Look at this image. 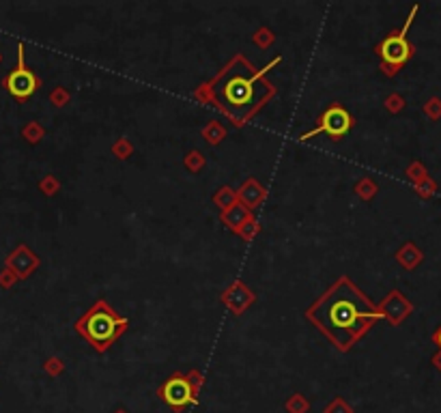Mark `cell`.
Segmentation results:
<instances>
[{
    "mask_svg": "<svg viewBox=\"0 0 441 413\" xmlns=\"http://www.w3.org/2000/svg\"><path fill=\"white\" fill-rule=\"evenodd\" d=\"M353 192H355L357 198H362L364 202H370L374 196L379 194V185H377V181L370 179V177H362L359 181H355Z\"/></svg>",
    "mask_w": 441,
    "mask_h": 413,
    "instance_id": "2e32d148",
    "label": "cell"
},
{
    "mask_svg": "<svg viewBox=\"0 0 441 413\" xmlns=\"http://www.w3.org/2000/svg\"><path fill=\"white\" fill-rule=\"evenodd\" d=\"M280 62L282 56H275L265 67H256L246 54L237 52L211 80L196 86L192 95L196 102L216 108L233 127L243 130L278 95L267 73Z\"/></svg>",
    "mask_w": 441,
    "mask_h": 413,
    "instance_id": "6da1fadb",
    "label": "cell"
},
{
    "mask_svg": "<svg viewBox=\"0 0 441 413\" xmlns=\"http://www.w3.org/2000/svg\"><path fill=\"white\" fill-rule=\"evenodd\" d=\"M286 413H308L310 411V401L306 399L304 394L295 392L293 396H289V401L284 403Z\"/></svg>",
    "mask_w": 441,
    "mask_h": 413,
    "instance_id": "603a6c76",
    "label": "cell"
},
{
    "mask_svg": "<svg viewBox=\"0 0 441 413\" xmlns=\"http://www.w3.org/2000/svg\"><path fill=\"white\" fill-rule=\"evenodd\" d=\"M396 263L407 269V272H414V269H418L424 261V252L414 244V241H405L398 250H396Z\"/></svg>",
    "mask_w": 441,
    "mask_h": 413,
    "instance_id": "4fadbf2b",
    "label": "cell"
},
{
    "mask_svg": "<svg viewBox=\"0 0 441 413\" xmlns=\"http://www.w3.org/2000/svg\"><path fill=\"white\" fill-rule=\"evenodd\" d=\"M250 39L256 47H260V50H267V47H271L275 43V33L269 26H258Z\"/></svg>",
    "mask_w": 441,
    "mask_h": 413,
    "instance_id": "d6986e66",
    "label": "cell"
},
{
    "mask_svg": "<svg viewBox=\"0 0 441 413\" xmlns=\"http://www.w3.org/2000/svg\"><path fill=\"white\" fill-rule=\"evenodd\" d=\"M383 106H385V110L389 115H400L405 110V106H407V102H405V97L400 93H389L385 97V102H383Z\"/></svg>",
    "mask_w": 441,
    "mask_h": 413,
    "instance_id": "484cf974",
    "label": "cell"
},
{
    "mask_svg": "<svg viewBox=\"0 0 441 413\" xmlns=\"http://www.w3.org/2000/svg\"><path fill=\"white\" fill-rule=\"evenodd\" d=\"M353 125H355V119H353V115L349 113L345 106H342V104H330L321 113V117L317 119V125L313 127V130L299 134V140L308 142V140H313V138L325 134V136H330L334 142H338L353 130Z\"/></svg>",
    "mask_w": 441,
    "mask_h": 413,
    "instance_id": "5b68a950",
    "label": "cell"
},
{
    "mask_svg": "<svg viewBox=\"0 0 441 413\" xmlns=\"http://www.w3.org/2000/svg\"><path fill=\"white\" fill-rule=\"evenodd\" d=\"M39 189H41L43 196L52 198L60 192V179L56 177V174H45V177L39 181Z\"/></svg>",
    "mask_w": 441,
    "mask_h": 413,
    "instance_id": "cb8c5ba5",
    "label": "cell"
},
{
    "mask_svg": "<svg viewBox=\"0 0 441 413\" xmlns=\"http://www.w3.org/2000/svg\"><path fill=\"white\" fill-rule=\"evenodd\" d=\"M188 379H190V386H192L194 394L201 396V392H203V388H205V375H203L201 370L194 368V370L188 373Z\"/></svg>",
    "mask_w": 441,
    "mask_h": 413,
    "instance_id": "4dcf8cb0",
    "label": "cell"
},
{
    "mask_svg": "<svg viewBox=\"0 0 441 413\" xmlns=\"http://www.w3.org/2000/svg\"><path fill=\"white\" fill-rule=\"evenodd\" d=\"M43 370L50 375V377H60L63 373H65V359L63 357H58V355H52V357H47L45 362H43Z\"/></svg>",
    "mask_w": 441,
    "mask_h": 413,
    "instance_id": "83f0119b",
    "label": "cell"
},
{
    "mask_svg": "<svg viewBox=\"0 0 441 413\" xmlns=\"http://www.w3.org/2000/svg\"><path fill=\"white\" fill-rule=\"evenodd\" d=\"M377 308L381 312V319H385L392 327H398L405 319H409V314L414 312V304L398 289H392L379 301Z\"/></svg>",
    "mask_w": 441,
    "mask_h": 413,
    "instance_id": "9c48e42d",
    "label": "cell"
},
{
    "mask_svg": "<svg viewBox=\"0 0 441 413\" xmlns=\"http://www.w3.org/2000/svg\"><path fill=\"white\" fill-rule=\"evenodd\" d=\"M0 62H3V54H0Z\"/></svg>",
    "mask_w": 441,
    "mask_h": 413,
    "instance_id": "d590c367",
    "label": "cell"
},
{
    "mask_svg": "<svg viewBox=\"0 0 441 413\" xmlns=\"http://www.w3.org/2000/svg\"><path fill=\"white\" fill-rule=\"evenodd\" d=\"M405 177L409 179L414 185H418V183H422L424 179H429L431 174H429V170H427V166H424L422 162H411L409 166L405 168Z\"/></svg>",
    "mask_w": 441,
    "mask_h": 413,
    "instance_id": "7402d4cb",
    "label": "cell"
},
{
    "mask_svg": "<svg viewBox=\"0 0 441 413\" xmlns=\"http://www.w3.org/2000/svg\"><path fill=\"white\" fill-rule=\"evenodd\" d=\"M304 316L340 353H349L381 321L377 304L349 276L332 282L306 308Z\"/></svg>",
    "mask_w": 441,
    "mask_h": 413,
    "instance_id": "7a4b0ae2",
    "label": "cell"
},
{
    "mask_svg": "<svg viewBox=\"0 0 441 413\" xmlns=\"http://www.w3.org/2000/svg\"><path fill=\"white\" fill-rule=\"evenodd\" d=\"M114 413H127V409H123V407H119V409H117V411H114Z\"/></svg>",
    "mask_w": 441,
    "mask_h": 413,
    "instance_id": "e575fe53",
    "label": "cell"
},
{
    "mask_svg": "<svg viewBox=\"0 0 441 413\" xmlns=\"http://www.w3.org/2000/svg\"><path fill=\"white\" fill-rule=\"evenodd\" d=\"M431 338H433V342H435V344H437V346L441 349V325H439V327H437V329L433 331V336H431Z\"/></svg>",
    "mask_w": 441,
    "mask_h": 413,
    "instance_id": "836d02e7",
    "label": "cell"
},
{
    "mask_svg": "<svg viewBox=\"0 0 441 413\" xmlns=\"http://www.w3.org/2000/svg\"><path fill=\"white\" fill-rule=\"evenodd\" d=\"M24 50H26V45H24V43H18V65H15V67L3 78L5 91L11 95L13 99H18V102L30 99L32 95H35V93L41 88V78L26 65Z\"/></svg>",
    "mask_w": 441,
    "mask_h": 413,
    "instance_id": "8992f818",
    "label": "cell"
},
{
    "mask_svg": "<svg viewBox=\"0 0 441 413\" xmlns=\"http://www.w3.org/2000/svg\"><path fill=\"white\" fill-rule=\"evenodd\" d=\"M157 399L164 403L168 409H172L174 413H183L188 407L199 405V396L194 394L190 379L185 373H172L164 384L157 388Z\"/></svg>",
    "mask_w": 441,
    "mask_h": 413,
    "instance_id": "52a82bcc",
    "label": "cell"
},
{
    "mask_svg": "<svg viewBox=\"0 0 441 413\" xmlns=\"http://www.w3.org/2000/svg\"><path fill=\"white\" fill-rule=\"evenodd\" d=\"M422 113L427 115V119H431V121H439L441 119V99L431 97L427 104L422 106Z\"/></svg>",
    "mask_w": 441,
    "mask_h": 413,
    "instance_id": "f546056e",
    "label": "cell"
},
{
    "mask_svg": "<svg viewBox=\"0 0 441 413\" xmlns=\"http://www.w3.org/2000/svg\"><path fill=\"white\" fill-rule=\"evenodd\" d=\"M211 202H214L218 209H220V213L222 211H226V209H231L233 204H237L239 202V198H237V189L235 187H231V185H220L216 192H214V196H211Z\"/></svg>",
    "mask_w": 441,
    "mask_h": 413,
    "instance_id": "5bb4252c",
    "label": "cell"
},
{
    "mask_svg": "<svg viewBox=\"0 0 441 413\" xmlns=\"http://www.w3.org/2000/svg\"><path fill=\"white\" fill-rule=\"evenodd\" d=\"M22 138L28 142V145H39V142L45 138V127L39 121H30L22 127Z\"/></svg>",
    "mask_w": 441,
    "mask_h": 413,
    "instance_id": "ac0fdd59",
    "label": "cell"
},
{
    "mask_svg": "<svg viewBox=\"0 0 441 413\" xmlns=\"http://www.w3.org/2000/svg\"><path fill=\"white\" fill-rule=\"evenodd\" d=\"M134 145H132V140L129 138H117V142H114V145L110 147V153L117 157V160H121V162H125V160H129V157L134 155Z\"/></svg>",
    "mask_w": 441,
    "mask_h": 413,
    "instance_id": "ffe728a7",
    "label": "cell"
},
{
    "mask_svg": "<svg viewBox=\"0 0 441 413\" xmlns=\"http://www.w3.org/2000/svg\"><path fill=\"white\" fill-rule=\"evenodd\" d=\"M183 166L188 172L192 174H199L205 166H207V160H205V153L199 151V149H190L183 157Z\"/></svg>",
    "mask_w": 441,
    "mask_h": 413,
    "instance_id": "e0dca14e",
    "label": "cell"
},
{
    "mask_svg": "<svg viewBox=\"0 0 441 413\" xmlns=\"http://www.w3.org/2000/svg\"><path fill=\"white\" fill-rule=\"evenodd\" d=\"M15 282H18V278H15V274L11 272V269H7V267H5V272L0 274V287L11 289Z\"/></svg>",
    "mask_w": 441,
    "mask_h": 413,
    "instance_id": "1f68e13d",
    "label": "cell"
},
{
    "mask_svg": "<svg viewBox=\"0 0 441 413\" xmlns=\"http://www.w3.org/2000/svg\"><path fill=\"white\" fill-rule=\"evenodd\" d=\"M76 333L84 338L93 351L108 353L117 340L129 329V319L114 310L106 299H97L95 304L80 316L74 325Z\"/></svg>",
    "mask_w": 441,
    "mask_h": 413,
    "instance_id": "3957f363",
    "label": "cell"
},
{
    "mask_svg": "<svg viewBox=\"0 0 441 413\" xmlns=\"http://www.w3.org/2000/svg\"><path fill=\"white\" fill-rule=\"evenodd\" d=\"M260 231H263V226H260V222H258L256 217H252V220H248L246 224H243L235 235L239 237V239L246 241V244H250V241H254L256 237L260 235Z\"/></svg>",
    "mask_w": 441,
    "mask_h": 413,
    "instance_id": "44dd1931",
    "label": "cell"
},
{
    "mask_svg": "<svg viewBox=\"0 0 441 413\" xmlns=\"http://www.w3.org/2000/svg\"><path fill=\"white\" fill-rule=\"evenodd\" d=\"M201 136L203 140L207 142V145L211 147H218L220 142H224V138L228 136V130L220 123V121H209L203 130H201Z\"/></svg>",
    "mask_w": 441,
    "mask_h": 413,
    "instance_id": "9a60e30c",
    "label": "cell"
},
{
    "mask_svg": "<svg viewBox=\"0 0 441 413\" xmlns=\"http://www.w3.org/2000/svg\"><path fill=\"white\" fill-rule=\"evenodd\" d=\"M420 11V5H414L409 15H407V20L400 28L396 30H392V33H387L377 45H374V54L379 56L381 60V71L383 75L387 78H394L400 73V69L414 58V52H416V47L414 43L407 39V33H409V28L416 20V15Z\"/></svg>",
    "mask_w": 441,
    "mask_h": 413,
    "instance_id": "277c9868",
    "label": "cell"
},
{
    "mask_svg": "<svg viewBox=\"0 0 441 413\" xmlns=\"http://www.w3.org/2000/svg\"><path fill=\"white\" fill-rule=\"evenodd\" d=\"M323 413H355V411L345 399H342V396H334V399L325 405Z\"/></svg>",
    "mask_w": 441,
    "mask_h": 413,
    "instance_id": "f1b7e54d",
    "label": "cell"
},
{
    "mask_svg": "<svg viewBox=\"0 0 441 413\" xmlns=\"http://www.w3.org/2000/svg\"><path fill=\"white\" fill-rule=\"evenodd\" d=\"M267 187L260 183L258 179L254 177H248L246 181H243L237 189V198L243 206H248L250 211L258 209L260 204H263L267 200Z\"/></svg>",
    "mask_w": 441,
    "mask_h": 413,
    "instance_id": "8fae6325",
    "label": "cell"
},
{
    "mask_svg": "<svg viewBox=\"0 0 441 413\" xmlns=\"http://www.w3.org/2000/svg\"><path fill=\"white\" fill-rule=\"evenodd\" d=\"M431 362H433V366L441 373V349H439V351L433 355V359H431Z\"/></svg>",
    "mask_w": 441,
    "mask_h": 413,
    "instance_id": "d6a6232c",
    "label": "cell"
},
{
    "mask_svg": "<svg viewBox=\"0 0 441 413\" xmlns=\"http://www.w3.org/2000/svg\"><path fill=\"white\" fill-rule=\"evenodd\" d=\"M254 217V211H250L248 206H243L241 202H237V204H233L231 209H226V211H222L220 213V222L222 224L231 231V233H237L243 224H246L248 220H252Z\"/></svg>",
    "mask_w": 441,
    "mask_h": 413,
    "instance_id": "7c38bea8",
    "label": "cell"
},
{
    "mask_svg": "<svg viewBox=\"0 0 441 413\" xmlns=\"http://www.w3.org/2000/svg\"><path fill=\"white\" fill-rule=\"evenodd\" d=\"M47 99H50V104L54 108H65V106L71 102V93L65 88V86H54L50 91V95H47Z\"/></svg>",
    "mask_w": 441,
    "mask_h": 413,
    "instance_id": "d4e9b609",
    "label": "cell"
},
{
    "mask_svg": "<svg viewBox=\"0 0 441 413\" xmlns=\"http://www.w3.org/2000/svg\"><path fill=\"white\" fill-rule=\"evenodd\" d=\"M39 265H41L39 254L32 252L26 244H20L18 248H15V250L9 254L7 261H5V267L11 269V272L15 274V278H18V280L30 278V276L39 269Z\"/></svg>",
    "mask_w": 441,
    "mask_h": 413,
    "instance_id": "30bf717a",
    "label": "cell"
},
{
    "mask_svg": "<svg viewBox=\"0 0 441 413\" xmlns=\"http://www.w3.org/2000/svg\"><path fill=\"white\" fill-rule=\"evenodd\" d=\"M220 301L231 310L235 316H243L254 304H256V293L248 287L243 280H233L228 287L220 293Z\"/></svg>",
    "mask_w": 441,
    "mask_h": 413,
    "instance_id": "ba28073f",
    "label": "cell"
},
{
    "mask_svg": "<svg viewBox=\"0 0 441 413\" xmlns=\"http://www.w3.org/2000/svg\"><path fill=\"white\" fill-rule=\"evenodd\" d=\"M416 187V194L422 198V200H429V198H433L435 194H437V189H439V185H437V181L435 179H424L422 183H418V185H414Z\"/></svg>",
    "mask_w": 441,
    "mask_h": 413,
    "instance_id": "4316f807",
    "label": "cell"
}]
</instances>
